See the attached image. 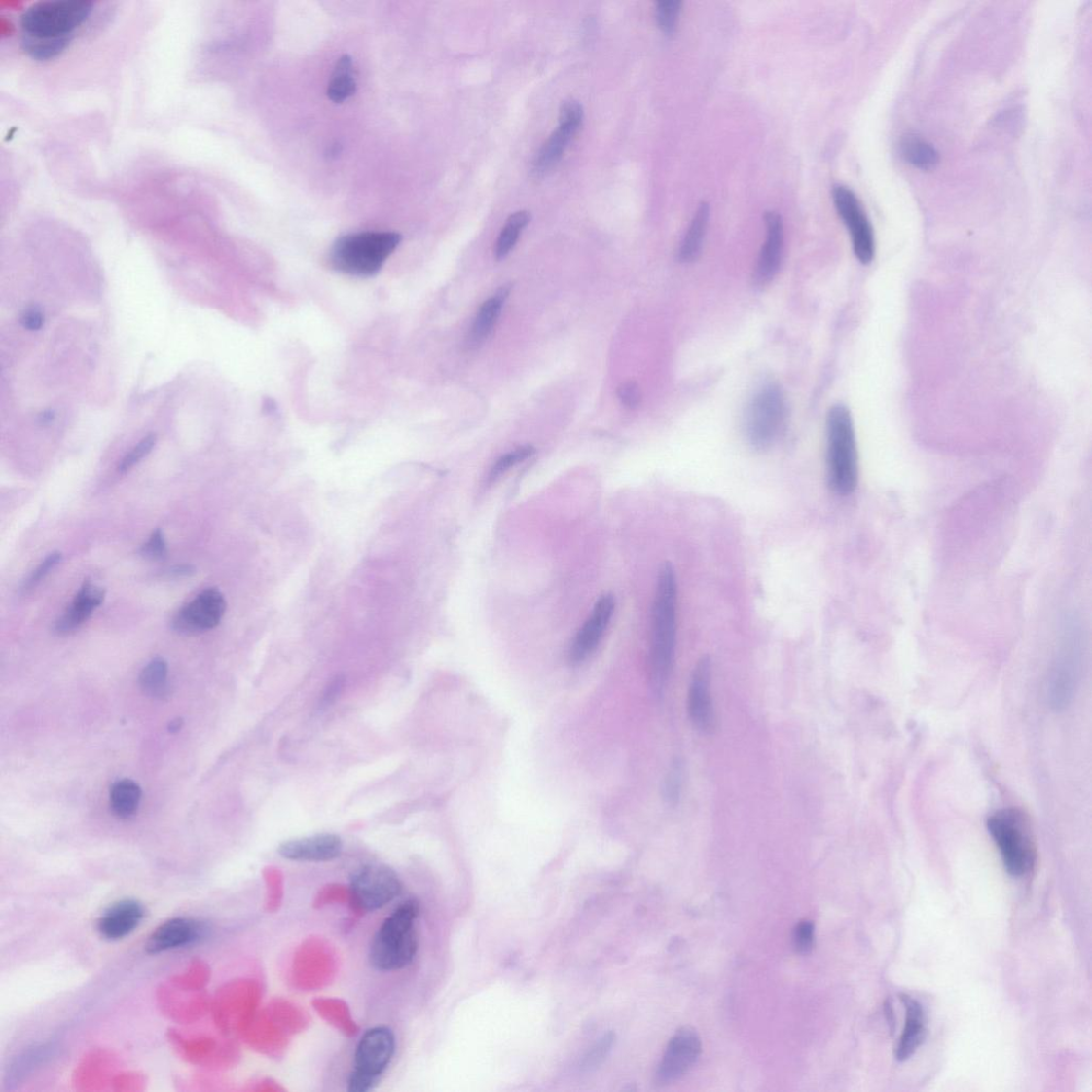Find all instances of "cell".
Returning <instances> with one entry per match:
<instances>
[{
  "label": "cell",
  "instance_id": "obj_1",
  "mask_svg": "<svg viewBox=\"0 0 1092 1092\" xmlns=\"http://www.w3.org/2000/svg\"><path fill=\"white\" fill-rule=\"evenodd\" d=\"M94 11L87 0H49L27 8L19 19L20 44L32 60L48 62L70 48Z\"/></svg>",
  "mask_w": 1092,
  "mask_h": 1092
},
{
  "label": "cell",
  "instance_id": "obj_2",
  "mask_svg": "<svg viewBox=\"0 0 1092 1092\" xmlns=\"http://www.w3.org/2000/svg\"><path fill=\"white\" fill-rule=\"evenodd\" d=\"M677 633V581L671 563L663 564L657 578L652 611L650 679L661 696L673 672Z\"/></svg>",
  "mask_w": 1092,
  "mask_h": 1092
},
{
  "label": "cell",
  "instance_id": "obj_3",
  "mask_svg": "<svg viewBox=\"0 0 1092 1092\" xmlns=\"http://www.w3.org/2000/svg\"><path fill=\"white\" fill-rule=\"evenodd\" d=\"M419 912V902L408 899L379 928L370 949V963L377 971H398L414 962L418 952L416 921Z\"/></svg>",
  "mask_w": 1092,
  "mask_h": 1092
},
{
  "label": "cell",
  "instance_id": "obj_4",
  "mask_svg": "<svg viewBox=\"0 0 1092 1092\" xmlns=\"http://www.w3.org/2000/svg\"><path fill=\"white\" fill-rule=\"evenodd\" d=\"M827 479L834 493L851 495L859 482V456L849 408L834 405L827 417Z\"/></svg>",
  "mask_w": 1092,
  "mask_h": 1092
},
{
  "label": "cell",
  "instance_id": "obj_5",
  "mask_svg": "<svg viewBox=\"0 0 1092 1092\" xmlns=\"http://www.w3.org/2000/svg\"><path fill=\"white\" fill-rule=\"evenodd\" d=\"M400 241L401 237L395 232L350 234L334 243L331 264L345 274L371 277L382 271Z\"/></svg>",
  "mask_w": 1092,
  "mask_h": 1092
},
{
  "label": "cell",
  "instance_id": "obj_6",
  "mask_svg": "<svg viewBox=\"0 0 1092 1092\" xmlns=\"http://www.w3.org/2000/svg\"><path fill=\"white\" fill-rule=\"evenodd\" d=\"M987 828L996 843L1002 864L1012 877L1029 874L1036 851L1027 819L1015 809H1002L988 819Z\"/></svg>",
  "mask_w": 1092,
  "mask_h": 1092
},
{
  "label": "cell",
  "instance_id": "obj_7",
  "mask_svg": "<svg viewBox=\"0 0 1092 1092\" xmlns=\"http://www.w3.org/2000/svg\"><path fill=\"white\" fill-rule=\"evenodd\" d=\"M395 1047V1035L391 1029L375 1027L366 1031L356 1046L348 1090L367 1092L373 1089L391 1064Z\"/></svg>",
  "mask_w": 1092,
  "mask_h": 1092
},
{
  "label": "cell",
  "instance_id": "obj_8",
  "mask_svg": "<svg viewBox=\"0 0 1092 1092\" xmlns=\"http://www.w3.org/2000/svg\"><path fill=\"white\" fill-rule=\"evenodd\" d=\"M786 401L777 384H766L753 396L746 409V438L757 450H766L779 438L786 420Z\"/></svg>",
  "mask_w": 1092,
  "mask_h": 1092
},
{
  "label": "cell",
  "instance_id": "obj_9",
  "mask_svg": "<svg viewBox=\"0 0 1092 1092\" xmlns=\"http://www.w3.org/2000/svg\"><path fill=\"white\" fill-rule=\"evenodd\" d=\"M401 888L394 869L383 864L361 867L353 874L350 884L356 906L369 912L388 905L400 894Z\"/></svg>",
  "mask_w": 1092,
  "mask_h": 1092
},
{
  "label": "cell",
  "instance_id": "obj_10",
  "mask_svg": "<svg viewBox=\"0 0 1092 1092\" xmlns=\"http://www.w3.org/2000/svg\"><path fill=\"white\" fill-rule=\"evenodd\" d=\"M832 199L839 216L851 234L855 258L865 265L871 263L876 251L874 230L859 199L851 188L844 185L833 187Z\"/></svg>",
  "mask_w": 1092,
  "mask_h": 1092
},
{
  "label": "cell",
  "instance_id": "obj_11",
  "mask_svg": "<svg viewBox=\"0 0 1092 1092\" xmlns=\"http://www.w3.org/2000/svg\"><path fill=\"white\" fill-rule=\"evenodd\" d=\"M1080 651L1076 641H1067L1052 665L1047 678V699L1056 710L1072 704L1078 686Z\"/></svg>",
  "mask_w": 1092,
  "mask_h": 1092
},
{
  "label": "cell",
  "instance_id": "obj_12",
  "mask_svg": "<svg viewBox=\"0 0 1092 1092\" xmlns=\"http://www.w3.org/2000/svg\"><path fill=\"white\" fill-rule=\"evenodd\" d=\"M226 609L224 595L217 588H207L177 612L173 629L185 634L214 629L224 618Z\"/></svg>",
  "mask_w": 1092,
  "mask_h": 1092
},
{
  "label": "cell",
  "instance_id": "obj_13",
  "mask_svg": "<svg viewBox=\"0 0 1092 1092\" xmlns=\"http://www.w3.org/2000/svg\"><path fill=\"white\" fill-rule=\"evenodd\" d=\"M711 663L708 656L698 661L690 679L688 715L694 728L702 734L716 730V711L710 694Z\"/></svg>",
  "mask_w": 1092,
  "mask_h": 1092
},
{
  "label": "cell",
  "instance_id": "obj_14",
  "mask_svg": "<svg viewBox=\"0 0 1092 1092\" xmlns=\"http://www.w3.org/2000/svg\"><path fill=\"white\" fill-rule=\"evenodd\" d=\"M700 1053L701 1041L698 1034L689 1028L679 1030L667 1046L663 1060L659 1069H657V1080L661 1084L674 1082L693 1067Z\"/></svg>",
  "mask_w": 1092,
  "mask_h": 1092
},
{
  "label": "cell",
  "instance_id": "obj_15",
  "mask_svg": "<svg viewBox=\"0 0 1092 1092\" xmlns=\"http://www.w3.org/2000/svg\"><path fill=\"white\" fill-rule=\"evenodd\" d=\"M614 610V597L604 595L599 599L592 614L578 631L572 643L570 660L573 664L583 663L596 651L609 626Z\"/></svg>",
  "mask_w": 1092,
  "mask_h": 1092
},
{
  "label": "cell",
  "instance_id": "obj_16",
  "mask_svg": "<svg viewBox=\"0 0 1092 1092\" xmlns=\"http://www.w3.org/2000/svg\"><path fill=\"white\" fill-rule=\"evenodd\" d=\"M277 852L286 860L328 862L342 855L343 841L337 834L321 833L286 841L278 846Z\"/></svg>",
  "mask_w": 1092,
  "mask_h": 1092
},
{
  "label": "cell",
  "instance_id": "obj_17",
  "mask_svg": "<svg viewBox=\"0 0 1092 1092\" xmlns=\"http://www.w3.org/2000/svg\"><path fill=\"white\" fill-rule=\"evenodd\" d=\"M766 240L754 271L756 285L770 284L780 271L784 250V228L782 216L775 211L765 214Z\"/></svg>",
  "mask_w": 1092,
  "mask_h": 1092
},
{
  "label": "cell",
  "instance_id": "obj_18",
  "mask_svg": "<svg viewBox=\"0 0 1092 1092\" xmlns=\"http://www.w3.org/2000/svg\"><path fill=\"white\" fill-rule=\"evenodd\" d=\"M204 932L203 925L192 919H171L163 923L152 933L147 943V950L149 953L159 954L180 949L202 938Z\"/></svg>",
  "mask_w": 1092,
  "mask_h": 1092
},
{
  "label": "cell",
  "instance_id": "obj_19",
  "mask_svg": "<svg viewBox=\"0 0 1092 1092\" xmlns=\"http://www.w3.org/2000/svg\"><path fill=\"white\" fill-rule=\"evenodd\" d=\"M144 918V908L136 900L127 899L110 906L99 918L97 929L110 941L125 939L135 931Z\"/></svg>",
  "mask_w": 1092,
  "mask_h": 1092
},
{
  "label": "cell",
  "instance_id": "obj_20",
  "mask_svg": "<svg viewBox=\"0 0 1092 1092\" xmlns=\"http://www.w3.org/2000/svg\"><path fill=\"white\" fill-rule=\"evenodd\" d=\"M105 590L87 581L77 593L73 603L55 623L54 631L66 635L80 628L105 600Z\"/></svg>",
  "mask_w": 1092,
  "mask_h": 1092
},
{
  "label": "cell",
  "instance_id": "obj_21",
  "mask_svg": "<svg viewBox=\"0 0 1092 1092\" xmlns=\"http://www.w3.org/2000/svg\"><path fill=\"white\" fill-rule=\"evenodd\" d=\"M900 1001L906 1009V1023L895 1050V1058L898 1062H906L917 1053L927 1038V1017L917 1000L902 994Z\"/></svg>",
  "mask_w": 1092,
  "mask_h": 1092
},
{
  "label": "cell",
  "instance_id": "obj_22",
  "mask_svg": "<svg viewBox=\"0 0 1092 1092\" xmlns=\"http://www.w3.org/2000/svg\"><path fill=\"white\" fill-rule=\"evenodd\" d=\"M581 127L572 125H560L552 136L546 141L532 164L534 175L542 176L549 173L560 163L564 151L576 135Z\"/></svg>",
  "mask_w": 1092,
  "mask_h": 1092
},
{
  "label": "cell",
  "instance_id": "obj_23",
  "mask_svg": "<svg viewBox=\"0 0 1092 1092\" xmlns=\"http://www.w3.org/2000/svg\"><path fill=\"white\" fill-rule=\"evenodd\" d=\"M510 286H504L492 297L485 301L479 309L469 336V347L477 349L482 346L496 326V322L503 309L505 300L510 294Z\"/></svg>",
  "mask_w": 1092,
  "mask_h": 1092
},
{
  "label": "cell",
  "instance_id": "obj_24",
  "mask_svg": "<svg viewBox=\"0 0 1092 1092\" xmlns=\"http://www.w3.org/2000/svg\"><path fill=\"white\" fill-rule=\"evenodd\" d=\"M710 219V206L702 203L690 222L686 236L678 250V260L682 263H692L699 258L708 230Z\"/></svg>",
  "mask_w": 1092,
  "mask_h": 1092
},
{
  "label": "cell",
  "instance_id": "obj_25",
  "mask_svg": "<svg viewBox=\"0 0 1092 1092\" xmlns=\"http://www.w3.org/2000/svg\"><path fill=\"white\" fill-rule=\"evenodd\" d=\"M900 152L908 164L921 171H932L940 162L938 151L929 142L915 135L902 138Z\"/></svg>",
  "mask_w": 1092,
  "mask_h": 1092
},
{
  "label": "cell",
  "instance_id": "obj_26",
  "mask_svg": "<svg viewBox=\"0 0 1092 1092\" xmlns=\"http://www.w3.org/2000/svg\"><path fill=\"white\" fill-rule=\"evenodd\" d=\"M141 796V788L135 782L120 780L110 790L111 809L119 818L129 819L137 812Z\"/></svg>",
  "mask_w": 1092,
  "mask_h": 1092
},
{
  "label": "cell",
  "instance_id": "obj_27",
  "mask_svg": "<svg viewBox=\"0 0 1092 1092\" xmlns=\"http://www.w3.org/2000/svg\"><path fill=\"white\" fill-rule=\"evenodd\" d=\"M356 92L353 62L348 55H344L337 63L328 87V96L333 103H343Z\"/></svg>",
  "mask_w": 1092,
  "mask_h": 1092
},
{
  "label": "cell",
  "instance_id": "obj_28",
  "mask_svg": "<svg viewBox=\"0 0 1092 1092\" xmlns=\"http://www.w3.org/2000/svg\"><path fill=\"white\" fill-rule=\"evenodd\" d=\"M168 664L156 657L141 672L139 682L143 692L153 697H163L168 693Z\"/></svg>",
  "mask_w": 1092,
  "mask_h": 1092
},
{
  "label": "cell",
  "instance_id": "obj_29",
  "mask_svg": "<svg viewBox=\"0 0 1092 1092\" xmlns=\"http://www.w3.org/2000/svg\"><path fill=\"white\" fill-rule=\"evenodd\" d=\"M530 219V214L526 210L518 211L508 218L496 242L495 256L497 260L505 259L510 251L515 248L522 230L529 224Z\"/></svg>",
  "mask_w": 1092,
  "mask_h": 1092
},
{
  "label": "cell",
  "instance_id": "obj_30",
  "mask_svg": "<svg viewBox=\"0 0 1092 1092\" xmlns=\"http://www.w3.org/2000/svg\"><path fill=\"white\" fill-rule=\"evenodd\" d=\"M615 1041L616 1035L607 1033L590 1047L581 1062L582 1072L586 1074L594 1073L600 1066L603 1065L611 1053Z\"/></svg>",
  "mask_w": 1092,
  "mask_h": 1092
},
{
  "label": "cell",
  "instance_id": "obj_31",
  "mask_svg": "<svg viewBox=\"0 0 1092 1092\" xmlns=\"http://www.w3.org/2000/svg\"><path fill=\"white\" fill-rule=\"evenodd\" d=\"M683 3L679 0H662L656 5V21L665 35L675 31Z\"/></svg>",
  "mask_w": 1092,
  "mask_h": 1092
},
{
  "label": "cell",
  "instance_id": "obj_32",
  "mask_svg": "<svg viewBox=\"0 0 1092 1092\" xmlns=\"http://www.w3.org/2000/svg\"><path fill=\"white\" fill-rule=\"evenodd\" d=\"M534 453H536V450H534L531 445H524V447L518 448L515 451H512L504 455L503 456H500V458L492 466V469L490 470V473L488 475L489 481H496L498 477L507 473L510 469H512V467H515L523 461L530 458V456Z\"/></svg>",
  "mask_w": 1092,
  "mask_h": 1092
},
{
  "label": "cell",
  "instance_id": "obj_33",
  "mask_svg": "<svg viewBox=\"0 0 1092 1092\" xmlns=\"http://www.w3.org/2000/svg\"><path fill=\"white\" fill-rule=\"evenodd\" d=\"M156 442H158V437H156V434L153 433L149 434V436H147L146 438H143L136 445V447L133 448L125 456L124 460L121 461L118 467L119 472L127 473L131 470L133 466L137 465L142 459L146 458V456L155 448Z\"/></svg>",
  "mask_w": 1092,
  "mask_h": 1092
},
{
  "label": "cell",
  "instance_id": "obj_34",
  "mask_svg": "<svg viewBox=\"0 0 1092 1092\" xmlns=\"http://www.w3.org/2000/svg\"><path fill=\"white\" fill-rule=\"evenodd\" d=\"M683 764L676 760L671 767L664 783V797L671 805H675L681 796L683 784Z\"/></svg>",
  "mask_w": 1092,
  "mask_h": 1092
},
{
  "label": "cell",
  "instance_id": "obj_35",
  "mask_svg": "<svg viewBox=\"0 0 1092 1092\" xmlns=\"http://www.w3.org/2000/svg\"><path fill=\"white\" fill-rule=\"evenodd\" d=\"M62 560L63 555L60 552H54L50 554L27 579V582L23 587L24 592H29V590L36 588L43 581V579L46 578L49 573L62 562Z\"/></svg>",
  "mask_w": 1092,
  "mask_h": 1092
},
{
  "label": "cell",
  "instance_id": "obj_36",
  "mask_svg": "<svg viewBox=\"0 0 1092 1092\" xmlns=\"http://www.w3.org/2000/svg\"><path fill=\"white\" fill-rule=\"evenodd\" d=\"M140 554L151 561H163L168 555V548L161 529H156L147 543L141 546Z\"/></svg>",
  "mask_w": 1092,
  "mask_h": 1092
},
{
  "label": "cell",
  "instance_id": "obj_37",
  "mask_svg": "<svg viewBox=\"0 0 1092 1092\" xmlns=\"http://www.w3.org/2000/svg\"><path fill=\"white\" fill-rule=\"evenodd\" d=\"M794 943L797 952L809 954L815 944V924L811 921L799 923L794 933Z\"/></svg>",
  "mask_w": 1092,
  "mask_h": 1092
},
{
  "label": "cell",
  "instance_id": "obj_38",
  "mask_svg": "<svg viewBox=\"0 0 1092 1092\" xmlns=\"http://www.w3.org/2000/svg\"><path fill=\"white\" fill-rule=\"evenodd\" d=\"M584 109L577 100L569 99L563 103L560 110V125H572L582 127Z\"/></svg>",
  "mask_w": 1092,
  "mask_h": 1092
},
{
  "label": "cell",
  "instance_id": "obj_39",
  "mask_svg": "<svg viewBox=\"0 0 1092 1092\" xmlns=\"http://www.w3.org/2000/svg\"><path fill=\"white\" fill-rule=\"evenodd\" d=\"M618 397L624 407L637 409L641 403V391L637 382H627L618 388Z\"/></svg>",
  "mask_w": 1092,
  "mask_h": 1092
},
{
  "label": "cell",
  "instance_id": "obj_40",
  "mask_svg": "<svg viewBox=\"0 0 1092 1092\" xmlns=\"http://www.w3.org/2000/svg\"><path fill=\"white\" fill-rule=\"evenodd\" d=\"M21 326L28 331H39L44 326V315L38 307L27 309L20 317Z\"/></svg>",
  "mask_w": 1092,
  "mask_h": 1092
},
{
  "label": "cell",
  "instance_id": "obj_41",
  "mask_svg": "<svg viewBox=\"0 0 1092 1092\" xmlns=\"http://www.w3.org/2000/svg\"><path fill=\"white\" fill-rule=\"evenodd\" d=\"M194 574H196V567L192 564H177L164 572V575L168 578L189 577Z\"/></svg>",
  "mask_w": 1092,
  "mask_h": 1092
},
{
  "label": "cell",
  "instance_id": "obj_42",
  "mask_svg": "<svg viewBox=\"0 0 1092 1092\" xmlns=\"http://www.w3.org/2000/svg\"><path fill=\"white\" fill-rule=\"evenodd\" d=\"M54 420H55V412L52 411V410L42 412V414L39 417V422H41L43 426L50 425V423H52Z\"/></svg>",
  "mask_w": 1092,
  "mask_h": 1092
},
{
  "label": "cell",
  "instance_id": "obj_43",
  "mask_svg": "<svg viewBox=\"0 0 1092 1092\" xmlns=\"http://www.w3.org/2000/svg\"><path fill=\"white\" fill-rule=\"evenodd\" d=\"M182 723H183L182 720L172 721L171 724H170V731L175 732V731L180 730L181 727H182Z\"/></svg>",
  "mask_w": 1092,
  "mask_h": 1092
}]
</instances>
